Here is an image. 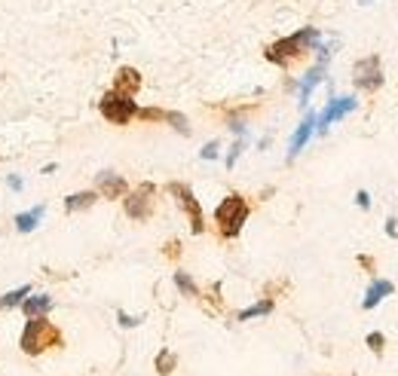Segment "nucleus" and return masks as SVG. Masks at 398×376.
Instances as JSON below:
<instances>
[{"label":"nucleus","mask_w":398,"mask_h":376,"mask_svg":"<svg viewBox=\"0 0 398 376\" xmlns=\"http://www.w3.org/2000/svg\"><path fill=\"white\" fill-rule=\"evenodd\" d=\"M322 43V34H319V28H300L297 34H291V37H282V40H276V43H270L266 46V62H273V64H288V62H295V58H300L303 52H310V49H316V46Z\"/></svg>","instance_id":"nucleus-1"},{"label":"nucleus","mask_w":398,"mask_h":376,"mask_svg":"<svg viewBox=\"0 0 398 376\" xmlns=\"http://www.w3.org/2000/svg\"><path fill=\"white\" fill-rule=\"evenodd\" d=\"M22 352L28 355H40L47 352L49 346H58L62 342V334H58V327L52 325L47 315H37V318H28L25 321V331H22Z\"/></svg>","instance_id":"nucleus-2"},{"label":"nucleus","mask_w":398,"mask_h":376,"mask_svg":"<svg viewBox=\"0 0 398 376\" xmlns=\"http://www.w3.org/2000/svg\"><path fill=\"white\" fill-rule=\"evenodd\" d=\"M245 221H249V202L239 193H230L227 199H221V205L214 208V223H218L224 239H236L242 233Z\"/></svg>","instance_id":"nucleus-3"},{"label":"nucleus","mask_w":398,"mask_h":376,"mask_svg":"<svg viewBox=\"0 0 398 376\" xmlns=\"http://www.w3.org/2000/svg\"><path fill=\"white\" fill-rule=\"evenodd\" d=\"M99 110H101L104 120L114 123V125H129L135 116H138V104H135V98L126 95V92H120V89L104 92L101 101H99Z\"/></svg>","instance_id":"nucleus-4"},{"label":"nucleus","mask_w":398,"mask_h":376,"mask_svg":"<svg viewBox=\"0 0 398 376\" xmlns=\"http://www.w3.org/2000/svg\"><path fill=\"white\" fill-rule=\"evenodd\" d=\"M352 83H356V89H364V92L380 89V86H383L380 58L368 55V58H362V62H356V68H352Z\"/></svg>","instance_id":"nucleus-5"},{"label":"nucleus","mask_w":398,"mask_h":376,"mask_svg":"<svg viewBox=\"0 0 398 376\" xmlns=\"http://www.w3.org/2000/svg\"><path fill=\"white\" fill-rule=\"evenodd\" d=\"M169 193L178 196V205L184 208L187 221H190V229L199 236L202 229H206V217H202V208H199L197 196H193V190L187 187V184H169Z\"/></svg>","instance_id":"nucleus-6"},{"label":"nucleus","mask_w":398,"mask_h":376,"mask_svg":"<svg viewBox=\"0 0 398 376\" xmlns=\"http://www.w3.org/2000/svg\"><path fill=\"white\" fill-rule=\"evenodd\" d=\"M153 184H141L138 190H132V193H126V199H123V208H126V214L132 217V221H147L150 211H153Z\"/></svg>","instance_id":"nucleus-7"},{"label":"nucleus","mask_w":398,"mask_h":376,"mask_svg":"<svg viewBox=\"0 0 398 376\" xmlns=\"http://www.w3.org/2000/svg\"><path fill=\"white\" fill-rule=\"evenodd\" d=\"M358 108V101L352 95H343V98H331L328 104H325V110L316 116V131L319 135H325V131L331 129V123H337V120H343L347 114H352V110Z\"/></svg>","instance_id":"nucleus-8"},{"label":"nucleus","mask_w":398,"mask_h":376,"mask_svg":"<svg viewBox=\"0 0 398 376\" xmlns=\"http://www.w3.org/2000/svg\"><path fill=\"white\" fill-rule=\"evenodd\" d=\"M95 184H99V196H104V199H120V196L129 193L126 181H123L116 171H101V175L95 177Z\"/></svg>","instance_id":"nucleus-9"},{"label":"nucleus","mask_w":398,"mask_h":376,"mask_svg":"<svg viewBox=\"0 0 398 376\" xmlns=\"http://www.w3.org/2000/svg\"><path fill=\"white\" fill-rule=\"evenodd\" d=\"M312 131H316V114H306V120L295 129V135H291V144H288V160H295V156L300 153V150L310 144Z\"/></svg>","instance_id":"nucleus-10"},{"label":"nucleus","mask_w":398,"mask_h":376,"mask_svg":"<svg viewBox=\"0 0 398 376\" xmlns=\"http://www.w3.org/2000/svg\"><path fill=\"white\" fill-rule=\"evenodd\" d=\"M322 80H325V62H319V64H312V68L306 71L303 80H300V86H297V95H300V104H303V108H306V101H310L312 89H316Z\"/></svg>","instance_id":"nucleus-11"},{"label":"nucleus","mask_w":398,"mask_h":376,"mask_svg":"<svg viewBox=\"0 0 398 376\" xmlns=\"http://www.w3.org/2000/svg\"><path fill=\"white\" fill-rule=\"evenodd\" d=\"M393 291H395V285H393V281H386V279L371 281V288H368V291H364L362 306H364V309H374L377 303H380V300H386V297L393 294Z\"/></svg>","instance_id":"nucleus-12"},{"label":"nucleus","mask_w":398,"mask_h":376,"mask_svg":"<svg viewBox=\"0 0 398 376\" xmlns=\"http://www.w3.org/2000/svg\"><path fill=\"white\" fill-rule=\"evenodd\" d=\"M52 309V297L49 294H34V297H25L22 300V312L28 315V318H37V315H47Z\"/></svg>","instance_id":"nucleus-13"},{"label":"nucleus","mask_w":398,"mask_h":376,"mask_svg":"<svg viewBox=\"0 0 398 376\" xmlns=\"http://www.w3.org/2000/svg\"><path fill=\"white\" fill-rule=\"evenodd\" d=\"M95 199H99V190H80V193H71L64 199V208H68V214H77V211L92 208Z\"/></svg>","instance_id":"nucleus-14"},{"label":"nucleus","mask_w":398,"mask_h":376,"mask_svg":"<svg viewBox=\"0 0 398 376\" xmlns=\"http://www.w3.org/2000/svg\"><path fill=\"white\" fill-rule=\"evenodd\" d=\"M43 211H47V205H34L31 211H22V214L12 217V223H16L18 233H34L37 223L43 221Z\"/></svg>","instance_id":"nucleus-15"},{"label":"nucleus","mask_w":398,"mask_h":376,"mask_svg":"<svg viewBox=\"0 0 398 376\" xmlns=\"http://www.w3.org/2000/svg\"><path fill=\"white\" fill-rule=\"evenodd\" d=\"M114 89L126 92V95H135V92L141 89V74L135 68H120L116 71V86Z\"/></svg>","instance_id":"nucleus-16"},{"label":"nucleus","mask_w":398,"mask_h":376,"mask_svg":"<svg viewBox=\"0 0 398 376\" xmlns=\"http://www.w3.org/2000/svg\"><path fill=\"white\" fill-rule=\"evenodd\" d=\"M270 312H273V300H260V303H254V306L242 309L236 318L239 321H251V318H260V315H270Z\"/></svg>","instance_id":"nucleus-17"},{"label":"nucleus","mask_w":398,"mask_h":376,"mask_svg":"<svg viewBox=\"0 0 398 376\" xmlns=\"http://www.w3.org/2000/svg\"><path fill=\"white\" fill-rule=\"evenodd\" d=\"M28 294H31V285H22V288H16V291L3 294V297H0V309H16V306H22V300Z\"/></svg>","instance_id":"nucleus-18"},{"label":"nucleus","mask_w":398,"mask_h":376,"mask_svg":"<svg viewBox=\"0 0 398 376\" xmlns=\"http://www.w3.org/2000/svg\"><path fill=\"white\" fill-rule=\"evenodd\" d=\"M162 120L172 125L175 131H181V135H190V125H187V116H184V114H175V110H162Z\"/></svg>","instance_id":"nucleus-19"},{"label":"nucleus","mask_w":398,"mask_h":376,"mask_svg":"<svg viewBox=\"0 0 398 376\" xmlns=\"http://www.w3.org/2000/svg\"><path fill=\"white\" fill-rule=\"evenodd\" d=\"M175 285H178V291H181V294H187V297H197V294H199L197 281H193L187 273H175Z\"/></svg>","instance_id":"nucleus-20"},{"label":"nucleus","mask_w":398,"mask_h":376,"mask_svg":"<svg viewBox=\"0 0 398 376\" xmlns=\"http://www.w3.org/2000/svg\"><path fill=\"white\" fill-rule=\"evenodd\" d=\"M172 367H175V355L172 352H160V358H156V371L166 376V373H172Z\"/></svg>","instance_id":"nucleus-21"},{"label":"nucleus","mask_w":398,"mask_h":376,"mask_svg":"<svg viewBox=\"0 0 398 376\" xmlns=\"http://www.w3.org/2000/svg\"><path fill=\"white\" fill-rule=\"evenodd\" d=\"M242 150H245V138H239V141L230 147V153H227V168L236 166V160H239V153H242Z\"/></svg>","instance_id":"nucleus-22"},{"label":"nucleus","mask_w":398,"mask_h":376,"mask_svg":"<svg viewBox=\"0 0 398 376\" xmlns=\"http://www.w3.org/2000/svg\"><path fill=\"white\" fill-rule=\"evenodd\" d=\"M218 153H221V144H218V141H208L206 147L199 150V156H202V160H218Z\"/></svg>","instance_id":"nucleus-23"},{"label":"nucleus","mask_w":398,"mask_h":376,"mask_svg":"<svg viewBox=\"0 0 398 376\" xmlns=\"http://www.w3.org/2000/svg\"><path fill=\"white\" fill-rule=\"evenodd\" d=\"M116 318H120L123 327H138L141 325V318H132V315H126V312H116Z\"/></svg>","instance_id":"nucleus-24"},{"label":"nucleus","mask_w":398,"mask_h":376,"mask_svg":"<svg viewBox=\"0 0 398 376\" xmlns=\"http://www.w3.org/2000/svg\"><path fill=\"white\" fill-rule=\"evenodd\" d=\"M356 205L358 208H371V196L364 193V190H358V193H356Z\"/></svg>","instance_id":"nucleus-25"},{"label":"nucleus","mask_w":398,"mask_h":376,"mask_svg":"<svg viewBox=\"0 0 398 376\" xmlns=\"http://www.w3.org/2000/svg\"><path fill=\"white\" fill-rule=\"evenodd\" d=\"M368 346L374 349V352H380V349H383V334H371L368 336Z\"/></svg>","instance_id":"nucleus-26"},{"label":"nucleus","mask_w":398,"mask_h":376,"mask_svg":"<svg viewBox=\"0 0 398 376\" xmlns=\"http://www.w3.org/2000/svg\"><path fill=\"white\" fill-rule=\"evenodd\" d=\"M6 184H10V190H16V193L25 187V181H22V177H18V175H10V177H6Z\"/></svg>","instance_id":"nucleus-27"},{"label":"nucleus","mask_w":398,"mask_h":376,"mask_svg":"<svg viewBox=\"0 0 398 376\" xmlns=\"http://www.w3.org/2000/svg\"><path fill=\"white\" fill-rule=\"evenodd\" d=\"M230 129L236 131L239 138H245V131H249V129H245V123H242V120H233V123H230Z\"/></svg>","instance_id":"nucleus-28"},{"label":"nucleus","mask_w":398,"mask_h":376,"mask_svg":"<svg viewBox=\"0 0 398 376\" xmlns=\"http://www.w3.org/2000/svg\"><path fill=\"white\" fill-rule=\"evenodd\" d=\"M386 233H389V236H398V229H395V221H393V217L386 221Z\"/></svg>","instance_id":"nucleus-29"},{"label":"nucleus","mask_w":398,"mask_h":376,"mask_svg":"<svg viewBox=\"0 0 398 376\" xmlns=\"http://www.w3.org/2000/svg\"><path fill=\"white\" fill-rule=\"evenodd\" d=\"M52 171H55V162H49V166H43V168H40V175H52Z\"/></svg>","instance_id":"nucleus-30"},{"label":"nucleus","mask_w":398,"mask_h":376,"mask_svg":"<svg viewBox=\"0 0 398 376\" xmlns=\"http://www.w3.org/2000/svg\"><path fill=\"white\" fill-rule=\"evenodd\" d=\"M358 3H374V0H358Z\"/></svg>","instance_id":"nucleus-31"}]
</instances>
